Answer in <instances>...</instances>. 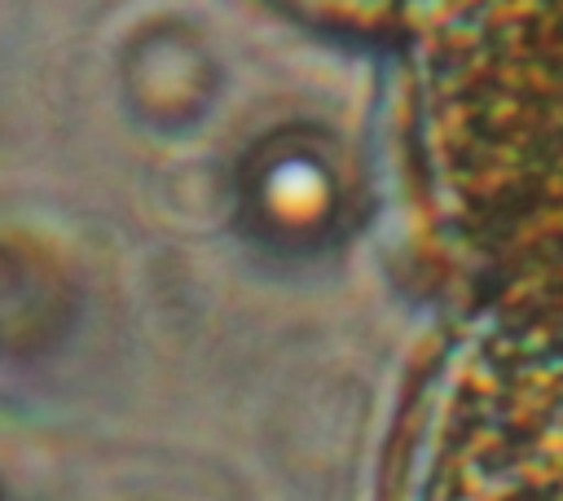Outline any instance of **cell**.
<instances>
[{"instance_id": "1", "label": "cell", "mask_w": 563, "mask_h": 501, "mask_svg": "<svg viewBox=\"0 0 563 501\" xmlns=\"http://www.w3.org/2000/svg\"><path fill=\"white\" fill-rule=\"evenodd\" d=\"M435 145L462 233L545 316L563 374V9L457 26L435 66Z\"/></svg>"}]
</instances>
